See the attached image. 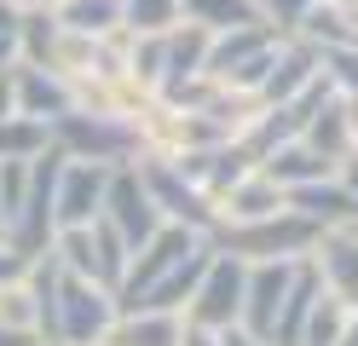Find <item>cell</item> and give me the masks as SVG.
Here are the masks:
<instances>
[{
    "label": "cell",
    "mask_w": 358,
    "mask_h": 346,
    "mask_svg": "<svg viewBox=\"0 0 358 346\" xmlns=\"http://www.w3.org/2000/svg\"><path fill=\"white\" fill-rule=\"evenodd\" d=\"M52 145L64 156H81V161H104V168H122L145 150L139 138V122H133L127 110H87V104H70L64 115L47 122Z\"/></svg>",
    "instance_id": "6da1fadb"
},
{
    "label": "cell",
    "mask_w": 358,
    "mask_h": 346,
    "mask_svg": "<svg viewBox=\"0 0 358 346\" xmlns=\"http://www.w3.org/2000/svg\"><path fill=\"white\" fill-rule=\"evenodd\" d=\"M208 243L237 254V260H301V254H312V243H318V225L301 219L295 208H278V214H266V219L214 225Z\"/></svg>",
    "instance_id": "7a4b0ae2"
},
{
    "label": "cell",
    "mask_w": 358,
    "mask_h": 346,
    "mask_svg": "<svg viewBox=\"0 0 358 346\" xmlns=\"http://www.w3.org/2000/svg\"><path fill=\"white\" fill-rule=\"evenodd\" d=\"M133 168H139V179H145V191H150V202H156V214H162V219L191 225V231H203V237L220 225L214 196H208L196 179L179 173L173 156H162V150H139V156H133Z\"/></svg>",
    "instance_id": "3957f363"
},
{
    "label": "cell",
    "mask_w": 358,
    "mask_h": 346,
    "mask_svg": "<svg viewBox=\"0 0 358 346\" xmlns=\"http://www.w3.org/2000/svg\"><path fill=\"white\" fill-rule=\"evenodd\" d=\"M278 23H243V29H220L208 41V64L203 75H214L220 87H237V92H255L266 81V64L278 52Z\"/></svg>",
    "instance_id": "277c9868"
},
{
    "label": "cell",
    "mask_w": 358,
    "mask_h": 346,
    "mask_svg": "<svg viewBox=\"0 0 358 346\" xmlns=\"http://www.w3.org/2000/svg\"><path fill=\"white\" fill-rule=\"evenodd\" d=\"M116 289L93 283V277H58V346H93L116 323Z\"/></svg>",
    "instance_id": "5b68a950"
},
{
    "label": "cell",
    "mask_w": 358,
    "mask_h": 346,
    "mask_svg": "<svg viewBox=\"0 0 358 346\" xmlns=\"http://www.w3.org/2000/svg\"><path fill=\"white\" fill-rule=\"evenodd\" d=\"M243 277H249V260H237V254L208 243V266H203V277H196V289H191V300H185L179 317L203 323V329L237 323V312H243Z\"/></svg>",
    "instance_id": "8992f818"
},
{
    "label": "cell",
    "mask_w": 358,
    "mask_h": 346,
    "mask_svg": "<svg viewBox=\"0 0 358 346\" xmlns=\"http://www.w3.org/2000/svg\"><path fill=\"white\" fill-rule=\"evenodd\" d=\"M99 214L122 231L127 248H139L150 231L162 225V214H156V202H150V191H145V179H139V168H133V161L110 168V185H104V208H99Z\"/></svg>",
    "instance_id": "52a82bcc"
},
{
    "label": "cell",
    "mask_w": 358,
    "mask_h": 346,
    "mask_svg": "<svg viewBox=\"0 0 358 346\" xmlns=\"http://www.w3.org/2000/svg\"><path fill=\"white\" fill-rule=\"evenodd\" d=\"M104 185H110L104 161L64 156L58 161V185H52V219H58V231L64 225H93L99 208H104Z\"/></svg>",
    "instance_id": "ba28073f"
},
{
    "label": "cell",
    "mask_w": 358,
    "mask_h": 346,
    "mask_svg": "<svg viewBox=\"0 0 358 346\" xmlns=\"http://www.w3.org/2000/svg\"><path fill=\"white\" fill-rule=\"evenodd\" d=\"M289 277H295V260H249V277H243V312L237 323L260 340H272V323H278V306L289 294Z\"/></svg>",
    "instance_id": "9c48e42d"
},
{
    "label": "cell",
    "mask_w": 358,
    "mask_h": 346,
    "mask_svg": "<svg viewBox=\"0 0 358 346\" xmlns=\"http://www.w3.org/2000/svg\"><path fill=\"white\" fill-rule=\"evenodd\" d=\"M318 75H324L318 46L283 29V35H278V52H272V64H266V81L255 87V99H260V104H283V99H295V92H306Z\"/></svg>",
    "instance_id": "30bf717a"
},
{
    "label": "cell",
    "mask_w": 358,
    "mask_h": 346,
    "mask_svg": "<svg viewBox=\"0 0 358 346\" xmlns=\"http://www.w3.org/2000/svg\"><path fill=\"white\" fill-rule=\"evenodd\" d=\"M312 271H318V283L329 294H341L347 306H358V225H329L318 231V243H312Z\"/></svg>",
    "instance_id": "8fae6325"
},
{
    "label": "cell",
    "mask_w": 358,
    "mask_h": 346,
    "mask_svg": "<svg viewBox=\"0 0 358 346\" xmlns=\"http://www.w3.org/2000/svg\"><path fill=\"white\" fill-rule=\"evenodd\" d=\"M278 208H289V191L272 179L255 161L243 179H231L226 191L214 196V214H220V225H243V219H266V214H278Z\"/></svg>",
    "instance_id": "7c38bea8"
},
{
    "label": "cell",
    "mask_w": 358,
    "mask_h": 346,
    "mask_svg": "<svg viewBox=\"0 0 358 346\" xmlns=\"http://www.w3.org/2000/svg\"><path fill=\"white\" fill-rule=\"evenodd\" d=\"M208 29L203 23H191V17H179L173 29H162V87H156V99H168V92H179L191 75H203V64H208Z\"/></svg>",
    "instance_id": "4fadbf2b"
},
{
    "label": "cell",
    "mask_w": 358,
    "mask_h": 346,
    "mask_svg": "<svg viewBox=\"0 0 358 346\" xmlns=\"http://www.w3.org/2000/svg\"><path fill=\"white\" fill-rule=\"evenodd\" d=\"M12 81H17V115L52 122V115H64V110L76 104V87L64 81L58 69H47V64H24V58H17Z\"/></svg>",
    "instance_id": "5bb4252c"
},
{
    "label": "cell",
    "mask_w": 358,
    "mask_h": 346,
    "mask_svg": "<svg viewBox=\"0 0 358 346\" xmlns=\"http://www.w3.org/2000/svg\"><path fill=\"white\" fill-rule=\"evenodd\" d=\"M289 208H295L301 219H312L318 231H329V225H358V202L347 196V185L335 179V173L295 185V191H289Z\"/></svg>",
    "instance_id": "9a60e30c"
},
{
    "label": "cell",
    "mask_w": 358,
    "mask_h": 346,
    "mask_svg": "<svg viewBox=\"0 0 358 346\" xmlns=\"http://www.w3.org/2000/svg\"><path fill=\"white\" fill-rule=\"evenodd\" d=\"M301 138H306V145L318 150L324 161H341V156L358 150V133H352V115H347V99H341V92H329V99L306 115Z\"/></svg>",
    "instance_id": "2e32d148"
},
{
    "label": "cell",
    "mask_w": 358,
    "mask_h": 346,
    "mask_svg": "<svg viewBox=\"0 0 358 346\" xmlns=\"http://www.w3.org/2000/svg\"><path fill=\"white\" fill-rule=\"evenodd\" d=\"M179 329H185V317L179 312H116L110 323V346H179Z\"/></svg>",
    "instance_id": "e0dca14e"
},
{
    "label": "cell",
    "mask_w": 358,
    "mask_h": 346,
    "mask_svg": "<svg viewBox=\"0 0 358 346\" xmlns=\"http://www.w3.org/2000/svg\"><path fill=\"white\" fill-rule=\"evenodd\" d=\"M260 168L272 173L283 191H295V185H306V179H324V173H335V161H324L318 150L306 145V138H283V145H272L260 156Z\"/></svg>",
    "instance_id": "ac0fdd59"
},
{
    "label": "cell",
    "mask_w": 358,
    "mask_h": 346,
    "mask_svg": "<svg viewBox=\"0 0 358 346\" xmlns=\"http://www.w3.org/2000/svg\"><path fill=\"white\" fill-rule=\"evenodd\" d=\"M179 17L203 23L208 35H220V29H243V23H266V12L255 6V0H179Z\"/></svg>",
    "instance_id": "d6986e66"
},
{
    "label": "cell",
    "mask_w": 358,
    "mask_h": 346,
    "mask_svg": "<svg viewBox=\"0 0 358 346\" xmlns=\"http://www.w3.org/2000/svg\"><path fill=\"white\" fill-rule=\"evenodd\" d=\"M58 12L52 6H35V12H17V58L24 64H47L52 46H58Z\"/></svg>",
    "instance_id": "ffe728a7"
},
{
    "label": "cell",
    "mask_w": 358,
    "mask_h": 346,
    "mask_svg": "<svg viewBox=\"0 0 358 346\" xmlns=\"http://www.w3.org/2000/svg\"><path fill=\"white\" fill-rule=\"evenodd\" d=\"M58 23L76 35H116L122 29V0H58Z\"/></svg>",
    "instance_id": "44dd1931"
},
{
    "label": "cell",
    "mask_w": 358,
    "mask_h": 346,
    "mask_svg": "<svg viewBox=\"0 0 358 346\" xmlns=\"http://www.w3.org/2000/svg\"><path fill=\"white\" fill-rule=\"evenodd\" d=\"M122 64H127V81L156 99V87H162V35H133V29H127Z\"/></svg>",
    "instance_id": "7402d4cb"
},
{
    "label": "cell",
    "mask_w": 358,
    "mask_h": 346,
    "mask_svg": "<svg viewBox=\"0 0 358 346\" xmlns=\"http://www.w3.org/2000/svg\"><path fill=\"white\" fill-rule=\"evenodd\" d=\"M347 300L341 294H329V289H318V300H312V312H306V329H301V346H335L341 340V329H347Z\"/></svg>",
    "instance_id": "603a6c76"
},
{
    "label": "cell",
    "mask_w": 358,
    "mask_h": 346,
    "mask_svg": "<svg viewBox=\"0 0 358 346\" xmlns=\"http://www.w3.org/2000/svg\"><path fill=\"white\" fill-rule=\"evenodd\" d=\"M0 323H6V329H24V335H35V323H41V312H35V289H29L24 271L0 283ZM35 340H41V335H35Z\"/></svg>",
    "instance_id": "cb8c5ba5"
},
{
    "label": "cell",
    "mask_w": 358,
    "mask_h": 346,
    "mask_svg": "<svg viewBox=\"0 0 358 346\" xmlns=\"http://www.w3.org/2000/svg\"><path fill=\"white\" fill-rule=\"evenodd\" d=\"M47 145H52L47 122H35V115H0V161L6 156H35Z\"/></svg>",
    "instance_id": "d4e9b609"
},
{
    "label": "cell",
    "mask_w": 358,
    "mask_h": 346,
    "mask_svg": "<svg viewBox=\"0 0 358 346\" xmlns=\"http://www.w3.org/2000/svg\"><path fill=\"white\" fill-rule=\"evenodd\" d=\"M179 23V0H122V29L133 35H162Z\"/></svg>",
    "instance_id": "484cf974"
},
{
    "label": "cell",
    "mask_w": 358,
    "mask_h": 346,
    "mask_svg": "<svg viewBox=\"0 0 358 346\" xmlns=\"http://www.w3.org/2000/svg\"><path fill=\"white\" fill-rule=\"evenodd\" d=\"M318 64H324V81L335 92H358V46H324Z\"/></svg>",
    "instance_id": "4316f807"
},
{
    "label": "cell",
    "mask_w": 358,
    "mask_h": 346,
    "mask_svg": "<svg viewBox=\"0 0 358 346\" xmlns=\"http://www.w3.org/2000/svg\"><path fill=\"white\" fill-rule=\"evenodd\" d=\"M255 6L266 12V23H278V29H295V17L312 6V0H255Z\"/></svg>",
    "instance_id": "83f0119b"
},
{
    "label": "cell",
    "mask_w": 358,
    "mask_h": 346,
    "mask_svg": "<svg viewBox=\"0 0 358 346\" xmlns=\"http://www.w3.org/2000/svg\"><path fill=\"white\" fill-rule=\"evenodd\" d=\"M179 346H220V329H203V323L185 317V329H179Z\"/></svg>",
    "instance_id": "f1b7e54d"
},
{
    "label": "cell",
    "mask_w": 358,
    "mask_h": 346,
    "mask_svg": "<svg viewBox=\"0 0 358 346\" xmlns=\"http://www.w3.org/2000/svg\"><path fill=\"white\" fill-rule=\"evenodd\" d=\"M29 266V254H17L6 237H0V283H6V277H17V271H24Z\"/></svg>",
    "instance_id": "f546056e"
},
{
    "label": "cell",
    "mask_w": 358,
    "mask_h": 346,
    "mask_svg": "<svg viewBox=\"0 0 358 346\" xmlns=\"http://www.w3.org/2000/svg\"><path fill=\"white\" fill-rule=\"evenodd\" d=\"M220 346H272V340L249 335V329H243V323H226V329H220Z\"/></svg>",
    "instance_id": "4dcf8cb0"
},
{
    "label": "cell",
    "mask_w": 358,
    "mask_h": 346,
    "mask_svg": "<svg viewBox=\"0 0 358 346\" xmlns=\"http://www.w3.org/2000/svg\"><path fill=\"white\" fill-rule=\"evenodd\" d=\"M335 179H341V185H347V196L358 202V150H352V156H341V161H335Z\"/></svg>",
    "instance_id": "1f68e13d"
},
{
    "label": "cell",
    "mask_w": 358,
    "mask_h": 346,
    "mask_svg": "<svg viewBox=\"0 0 358 346\" xmlns=\"http://www.w3.org/2000/svg\"><path fill=\"white\" fill-rule=\"evenodd\" d=\"M12 69H0V115H17V81H12Z\"/></svg>",
    "instance_id": "d6a6232c"
},
{
    "label": "cell",
    "mask_w": 358,
    "mask_h": 346,
    "mask_svg": "<svg viewBox=\"0 0 358 346\" xmlns=\"http://www.w3.org/2000/svg\"><path fill=\"white\" fill-rule=\"evenodd\" d=\"M12 64H17V29L0 35V69H12Z\"/></svg>",
    "instance_id": "836d02e7"
},
{
    "label": "cell",
    "mask_w": 358,
    "mask_h": 346,
    "mask_svg": "<svg viewBox=\"0 0 358 346\" xmlns=\"http://www.w3.org/2000/svg\"><path fill=\"white\" fill-rule=\"evenodd\" d=\"M0 346H35V335H24V329H6V323H0Z\"/></svg>",
    "instance_id": "e575fe53"
},
{
    "label": "cell",
    "mask_w": 358,
    "mask_h": 346,
    "mask_svg": "<svg viewBox=\"0 0 358 346\" xmlns=\"http://www.w3.org/2000/svg\"><path fill=\"white\" fill-rule=\"evenodd\" d=\"M17 29V6H12V0H0V35H12Z\"/></svg>",
    "instance_id": "d590c367"
},
{
    "label": "cell",
    "mask_w": 358,
    "mask_h": 346,
    "mask_svg": "<svg viewBox=\"0 0 358 346\" xmlns=\"http://www.w3.org/2000/svg\"><path fill=\"white\" fill-rule=\"evenodd\" d=\"M335 346H358V306L347 312V329H341V340H335Z\"/></svg>",
    "instance_id": "8d00e7d4"
},
{
    "label": "cell",
    "mask_w": 358,
    "mask_h": 346,
    "mask_svg": "<svg viewBox=\"0 0 358 346\" xmlns=\"http://www.w3.org/2000/svg\"><path fill=\"white\" fill-rule=\"evenodd\" d=\"M12 6H17V12H35V6H52V12H58V0H12Z\"/></svg>",
    "instance_id": "74e56055"
},
{
    "label": "cell",
    "mask_w": 358,
    "mask_h": 346,
    "mask_svg": "<svg viewBox=\"0 0 358 346\" xmlns=\"http://www.w3.org/2000/svg\"><path fill=\"white\" fill-rule=\"evenodd\" d=\"M0 237H6V219H0Z\"/></svg>",
    "instance_id": "f35d334b"
},
{
    "label": "cell",
    "mask_w": 358,
    "mask_h": 346,
    "mask_svg": "<svg viewBox=\"0 0 358 346\" xmlns=\"http://www.w3.org/2000/svg\"><path fill=\"white\" fill-rule=\"evenodd\" d=\"M93 346H110V340H93Z\"/></svg>",
    "instance_id": "ab89813d"
},
{
    "label": "cell",
    "mask_w": 358,
    "mask_h": 346,
    "mask_svg": "<svg viewBox=\"0 0 358 346\" xmlns=\"http://www.w3.org/2000/svg\"><path fill=\"white\" fill-rule=\"evenodd\" d=\"M35 346H41V340H35Z\"/></svg>",
    "instance_id": "60d3db41"
}]
</instances>
